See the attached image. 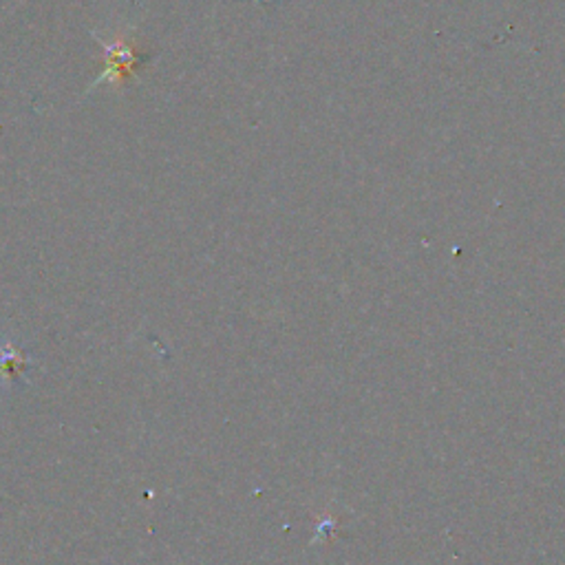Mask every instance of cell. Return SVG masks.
<instances>
[{
    "mask_svg": "<svg viewBox=\"0 0 565 565\" xmlns=\"http://www.w3.org/2000/svg\"><path fill=\"white\" fill-rule=\"evenodd\" d=\"M106 51V71L102 73L100 80L95 85H102V82H113V85H122L127 82V78L135 71V67L146 60V55H142L135 47H131L124 40H115V43H102Z\"/></svg>",
    "mask_w": 565,
    "mask_h": 565,
    "instance_id": "1",
    "label": "cell"
},
{
    "mask_svg": "<svg viewBox=\"0 0 565 565\" xmlns=\"http://www.w3.org/2000/svg\"><path fill=\"white\" fill-rule=\"evenodd\" d=\"M27 364H29V358H27L22 351H18L12 342H3V345H0V376H18V373H22V369H25Z\"/></svg>",
    "mask_w": 565,
    "mask_h": 565,
    "instance_id": "2",
    "label": "cell"
}]
</instances>
